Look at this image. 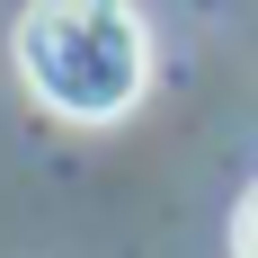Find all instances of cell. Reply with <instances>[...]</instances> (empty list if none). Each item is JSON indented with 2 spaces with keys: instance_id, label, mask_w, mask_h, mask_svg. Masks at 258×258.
Segmentation results:
<instances>
[{
  "instance_id": "1",
  "label": "cell",
  "mask_w": 258,
  "mask_h": 258,
  "mask_svg": "<svg viewBox=\"0 0 258 258\" xmlns=\"http://www.w3.org/2000/svg\"><path fill=\"white\" fill-rule=\"evenodd\" d=\"M9 53L18 80L72 125H107L152 89V36L134 0H27Z\"/></svg>"
},
{
  "instance_id": "2",
  "label": "cell",
  "mask_w": 258,
  "mask_h": 258,
  "mask_svg": "<svg viewBox=\"0 0 258 258\" xmlns=\"http://www.w3.org/2000/svg\"><path fill=\"white\" fill-rule=\"evenodd\" d=\"M232 258H258V187L240 196V214H232Z\"/></svg>"
}]
</instances>
